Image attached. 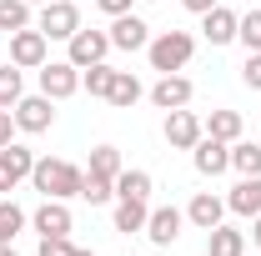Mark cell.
<instances>
[{
    "label": "cell",
    "mask_w": 261,
    "mask_h": 256,
    "mask_svg": "<svg viewBox=\"0 0 261 256\" xmlns=\"http://www.w3.org/2000/svg\"><path fill=\"white\" fill-rule=\"evenodd\" d=\"M241 81H246L251 91H261V50H246V65H241Z\"/></svg>",
    "instance_id": "1f68e13d"
},
{
    "label": "cell",
    "mask_w": 261,
    "mask_h": 256,
    "mask_svg": "<svg viewBox=\"0 0 261 256\" xmlns=\"http://www.w3.org/2000/svg\"><path fill=\"white\" fill-rule=\"evenodd\" d=\"M65 45H70V56H65V61L86 70V65H100V61H106V50H111V35H106V31H86V25H81V31L70 35Z\"/></svg>",
    "instance_id": "ba28073f"
},
{
    "label": "cell",
    "mask_w": 261,
    "mask_h": 256,
    "mask_svg": "<svg viewBox=\"0 0 261 256\" xmlns=\"http://www.w3.org/2000/svg\"><path fill=\"white\" fill-rule=\"evenodd\" d=\"M236 20H241L236 10L211 5V10L201 15V31H206V40H211V45H231V40H236Z\"/></svg>",
    "instance_id": "2e32d148"
},
{
    "label": "cell",
    "mask_w": 261,
    "mask_h": 256,
    "mask_svg": "<svg viewBox=\"0 0 261 256\" xmlns=\"http://www.w3.org/2000/svg\"><path fill=\"white\" fill-rule=\"evenodd\" d=\"M191 91H196L191 81L171 70V75H161V81L151 86V106H156V111H181V106H191Z\"/></svg>",
    "instance_id": "7c38bea8"
},
{
    "label": "cell",
    "mask_w": 261,
    "mask_h": 256,
    "mask_svg": "<svg viewBox=\"0 0 261 256\" xmlns=\"http://www.w3.org/2000/svg\"><path fill=\"white\" fill-rule=\"evenodd\" d=\"M206 136H216V141H241V111H211L206 116Z\"/></svg>",
    "instance_id": "44dd1931"
},
{
    "label": "cell",
    "mask_w": 261,
    "mask_h": 256,
    "mask_svg": "<svg viewBox=\"0 0 261 256\" xmlns=\"http://www.w3.org/2000/svg\"><path fill=\"white\" fill-rule=\"evenodd\" d=\"M31 166H35V151H25L20 141L0 146V191H15V186L31 176Z\"/></svg>",
    "instance_id": "30bf717a"
},
{
    "label": "cell",
    "mask_w": 261,
    "mask_h": 256,
    "mask_svg": "<svg viewBox=\"0 0 261 256\" xmlns=\"http://www.w3.org/2000/svg\"><path fill=\"white\" fill-rule=\"evenodd\" d=\"M251 241L261 246V216H251Z\"/></svg>",
    "instance_id": "d590c367"
},
{
    "label": "cell",
    "mask_w": 261,
    "mask_h": 256,
    "mask_svg": "<svg viewBox=\"0 0 261 256\" xmlns=\"http://www.w3.org/2000/svg\"><path fill=\"white\" fill-rule=\"evenodd\" d=\"M236 40H241L246 50H261V10H246V15L236 20Z\"/></svg>",
    "instance_id": "f546056e"
},
{
    "label": "cell",
    "mask_w": 261,
    "mask_h": 256,
    "mask_svg": "<svg viewBox=\"0 0 261 256\" xmlns=\"http://www.w3.org/2000/svg\"><path fill=\"white\" fill-rule=\"evenodd\" d=\"M206 136V121L196 116V111H166V146H176V151H191L196 141Z\"/></svg>",
    "instance_id": "52a82bcc"
},
{
    "label": "cell",
    "mask_w": 261,
    "mask_h": 256,
    "mask_svg": "<svg viewBox=\"0 0 261 256\" xmlns=\"http://www.w3.org/2000/svg\"><path fill=\"white\" fill-rule=\"evenodd\" d=\"M111 196H116V181H111V176H96V171H86V181H81V201L106 206Z\"/></svg>",
    "instance_id": "484cf974"
},
{
    "label": "cell",
    "mask_w": 261,
    "mask_h": 256,
    "mask_svg": "<svg viewBox=\"0 0 261 256\" xmlns=\"http://www.w3.org/2000/svg\"><path fill=\"white\" fill-rule=\"evenodd\" d=\"M91 171H96V176H111V181H116V176L126 171V166H121V151H116V146H96V151H91Z\"/></svg>",
    "instance_id": "4316f807"
},
{
    "label": "cell",
    "mask_w": 261,
    "mask_h": 256,
    "mask_svg": "<svg viewBox=\"0 0 261 256\" xmlns=\"http://www.w3.org/2000/svg\"><path fill=\"white\" fill-rule=\"evenodd\" d=\"M181 5H186L191 15H206V10H211V5H221V0H181Z\"/></svg>",
    "instance_id": "e575fe53"
},
{
    "label": "cell",
    "mask_w": 261,
    "mask_h": 256,
    "mask_svg": "<svg viewBox=\"0 0 261 256\" xmlns=\"http://www.w3.org/2000/svg\"><path fill=\"white\" fill-rule=\"evenodd\" d=\"M81 181H86V171H75L70 161H56V156H35V166H31V186L50 201L81 196Z\"/></svg>",
    "instance_id": "6da1fadb"
},
{
    "label": "cell",
    "mask_w": 261,
    "mask_h": 256,
    "mask_svg": "<svg viewBox=\"0 0 261 256\" xmlns=\"http://www.w3.org/2000/svg\"><path fill=\"white\" fill-rule=\"evenodd\" d=\"M20 226H25V211H20L15 201H0V241H5V246L20 236Z\"/></svg>",
    "instance_id": "83f0119b"
},
{
    "label": "cell",
    "mask_w": 261,
    "mask_h": 256,
    "mask_svg": "<svg viewBox=\"0 0 261 256\" xmlns=\"http://www.w3.org/2000/svg\"><path fill=\"white\" fill-rule=\"evenodd\" d=\"M151 196V171H121L116 176V201H146Z\"/></svg>",
    "instance_id": "ffe728a7"
},
{
    "label": "cell",
    "mask_w": 261,
    "mask_h": 256,
    "mask_svg": "<svg viewBox=\"0 0 261 256\" xmlns=\"http://www.w3.org/2000/svg\"><path fill=\"white\" fill-rule=\"evenodd\" d=\"M25 96V75H20V65H0V106L5 111H15V100Z\"/></svg>",
    "instance_id": "603a6c76"
},
{
    "label": "cell",
    "mask_w": 261,
    "mask_h": 256,
    "mask_svg": "<svg viewBox=\"0 0 261 256\" xmlns=\"http://www.w3.org/2000/svg\"><path fill=\"white\" fill-rule=\"evenodd\" d=\"M226 211H236V216H261V176H241L231 186Z\"/></svg>",
    "instance_id": "e0dca14e"
},
{
    "label": "cell",
    "mask_w": 261,
    "mask_h": 256,
    "mask_svg": "<svg viewBox=\"0 0 261 256\" xmlns=\"http://www.w3.org/2000/svg\"><path fill=\"white\" fill-rule=\"evenodd\" d=\"M31 25V0H0V31H25Z\"/></svg>",
    "instance_id": "d4e9b609"
},
{
    "label": "cell",
    "mask_w": 261,
    "mask_h": 256,
    "mask_svg": "<svg viewBox=\"0 0 261 256\" xmlns=\"http://www.w3.org/2000/svg\"><path fill=\"white\" fill-rule=\"evenodd\" d=\"M100 10H106V15H111V20H116V15H126L130 10V0H96Z\"/></svg>",
    "instance_id": "836d02e7"
},
{
    "label": "cell",
    "mask_w": 261,
    "mask_h": 256,
    "mask_svg": "<svg viewBox=\"0 0 261 256\" xmlns=\"http://www.w3.org/2000/svg\"><path fill=\"white\" fill-rule=\"evenodd\" d=\"M15 111H5V106H0V146H10V141H15Z\"/></svg>",
    "instance_id": "d6a6232c"
},
{
    "label": "cell",
    "mask_w": 261,
    "mask_h": 256,
    "mask_svg": "<svg viewBox=\"0 0 261 256\" xmlns=\"http://www.w3.org/2000/svg\"><path fill=\"white\" fill-rule=\"evenodd\" d=\"M75 256H91V251H75Z\"/></svg>",
    "instance_id": "f35d334b"
},
{
    "label": "cell",
    "mask_w": 261,
    "mask_h": 256,
    "mask_svg": "<svg viewBox=\"0 0 261 256\" xmlns=\"http://www.w3.org/2000/svg\"><path fill=\"white\" fill-rule=\"evenodd\" d=\"M221 216H226V201L211 191H196L191 206H186V221L196 226V231H211V226H221Z\"/></svg>",
    "instance_id": "9a60e30c"
},
{
    "label": "cell",
    "mask_w": 261,
    "mask_h": 256,
    "mask_svg": "<svg viewBox=\"0 0 261 256\" xmlns=\"http://www.w3.org/2000/svg\"><path fill=\"white\" fill-rule=\"evenodd\" d=\"M31 226L40 231V236H70V226H75V221H70V206H65V201H50V196H45V201L35 206Z\"/></svg>",
    "instance_id": "4fadbf2b"
},
{
    "label": "cell",
    "mask_w": 261,
    "mask_h": 256,
    "mask_svg": "<svg viewBox=\"0 0 261 256\" xmlns=\"http://www.w3.org/2000/svg\"><path fill=\"white\" fill-rule=\"evenodd\" d=\"M231 171L261 176V146H256V141H231Z\"/></svg>",
    "instance_id": "7402d4cb"
},
{
    "label": "cell",
    "mask_w": 261,
    "mask_h": 256,
    "mask_svg": "<svg viewBox=\"0 0 261 256\" xmlns=\"http://www.w3.org/2000/svg\"><path fill=\"white\" fill-rule=\"evenodd\" d=\"M146 56H151V70L171 75V70H181V65L196 56V40H191L186 31H161L151 45H146Z\"/></svg>",
    "instance_id": "7a4b0ae2"
},
{
    "label": "cell",
    "mask_w": 261,
    "mask_h": 256,
    "mask_svg": "<svg viewBox=\"0 0 261 256\" xmlns=\"http://www.w3.org/2000/svg\"><path fill=\"white\" fill-rule=\"evenodd\" d=\"M111 50H146V45H151V25H146V20H141V15H116V20H111Z\"/></svg>",
    "instance_id": "9c48e42d"
},
{
    "label": "cell",
    "mask_w": 261,
    "mask_h": 256,
    "mask_svg": "<svg viewBox=\"0 0 261 256\" xmlns=\"http://www.w3.org/2000/svg\"><path fill=\"white\" fill-rule=\"evenodd\" d=\"M40 91L50 100H70L75 91H81V65L70 61H45L40 65Z\"/></svg>",
    "instance_id": "5b68a950"
},
{
    "label": "cell",
    "mask_w": 261,
    "mask_h": 256,
    "mask_svg": "<svg viewBox=\"0 0 261 256\" xmlns=\"http://www.w3.org/2000/svg\"><path fill=\"white\" fill-rule=\"evenodd\" d=\"M146 216H151V211H146V201H116V231H146Z\"/></svg>",
    "instance_id": "cb8c5ba5"
},
{
    "label": "cell",
    "mask_w": 261,
    "mask_h": 256,
    "mask_svg": "<svg viewBox=\"0 0 261 256\" xmlns=\"http://www.w3.org/2000/svg\"><path fill=\"white\" fill-rule=\"evenodd\" d=\"M0 256H15V251H10V246H5V241H0Z\"/></svg>",
    "instance_id": "8d00e7d4"
},
{
    "label": "cell",
    "mask_w": 261,
    "mask_h": 256,
    "mask_svg": "<svg viewBox=\"0 0 261 256\" xmlns=\"http://www.w3.org/2000/svg\"><path fill=\"white\" fill-rule=\"evenodd\" d=\"M181 226H186V211H176V206H156V211L146 216V236H151L156 246H171V241L181 236Z\"/></svg>",
    "instance_id": "5bb4252c"
},
{
    "label": "cell",
    "mask_w": 261,
    "mask_h": 256,
    "mask_svg": "<svg viewBox=\"0 0 261 256\" xmlns=\"http://www.w3.org/2000/svg\"><path fill=\"white\" fill-rule=\"evenodd\" d=\"M111 81H116V70H111L106 61H100V65H86V70H81V86H86L91 96H106V91H111Z\"/></svg>",
    "instance_id": "f1b7e54d"
},
{
    "label": "cell",
    "mask_w": 261,
    "mask_h": 256,
    "mask_svg": "<svg viewBox=\"0 0 261 256\" xmlns=\"http://www.w3.org/2000/svg\"><path fill=\"white\" fill-rule=\"evenodd\" d=\"M35 31L45 35V40H70V35L81 31V10H75V0H50V5H40Z\"/></svg>",
    "instance_id": "3957f363"
},
{
    "label": "cell",
    "mask_w": 261,
    "mask_h": 256,
    "mask_svg": "<svg viewBox=\"0 0 261 256\" xmlns=\"http://www.w3.org/2000/svg\"><path fill=\"white\" fill-rule=\"evenodd\" d=\"M206 256H246V231H236V226H211V231H206Z\"/></svg>",
    "instance_id": "ac0fdd59"
},
{
    "label": "cell",
    "mask_w": 261,
    "mask_h": 256,
    "mask_svg": "<svg viewBox=\"0 0 261 256\" xmlns=\"http://www.w3.org/2000/svg\"><path fill=\"white\" fill-rule=\"evenodd\" d=\"M50 121H56V100L45 96H20L15 100V126L25 131V136H40V131H50Z\"/></svg>",
    "instance_id": "8992f818"
},
{
    "label": "cell",
    "mask_w": 261,
    "mask_h": 256,
    "mask_svg": "<svg viewBox=\"0 0 261 256\" xmlns=\"http://www.w3.org/2000/svg\"><path fill=\"white\" fill-rule=\"evenodd\" d=\"M31 5H50V0H31Z\"/></svg>",
    "instance_id": "74e56055"
},
{
    "label": "cell",
    "mask_w": 261,
    "mask_h": 256,
    "mask_svg": "<svg viewBox=\"0 0 261 256\" xmlns=\"http://www.w3.org/2000/svg\"><path fill=\"white\" fill-rule=\"evenodd\" d=\"M191 161L201 176H221V171H231V146L226 141H216V136H201L191 146Z\"/></svg>",
    "instance_id": "8fae6325"
},
{
    "label": "cell",
    "mask_w": 261,
    "mask_h": 256,
    "mask_svg": "<svg viewBox=\"0 0 261 256\" xmlns=\"http://www.w3.org/2000/svg\"><path fill=\"white\" fill-rule=\"evenodd\" d=\"M45 56H50V40L35 31V25H25V31L10 35V65H20V70H40Z\"/></svg>",
    "instance_id": "277c9868"
},
{
    "label": "cell",
    "mask_w": 261,
    "mask_h": 256,
    "mask_svg": "<svg viewBox=\"0 0 261 256\" xmlns=\"http://www.w3.org/2000/svg\"><path fill=\"white\" fill-rule=\"evenodd\" d=\"M40 256H75L70 236H40Z\"/></svg>",
    "instance_id": "4dcf8cb0"
},
{
    "label": "cell",
    "mask_w": 261,
    "mask_h": 256,
    "mask_svg": "<svg viewBox=\"0 0 261 256\" xmlns=\"http://www.w3.org/2000/svg\"><path fill=\"white\" fill-rule=\"evenodd\" d=\"M141 96H146V86H141V81H136L130 70H116V81H111V91H106V100H111L116 111H130V106H136Z\"/></svg>",
    "instance_id": "d6986e66"
}]
</instances>
